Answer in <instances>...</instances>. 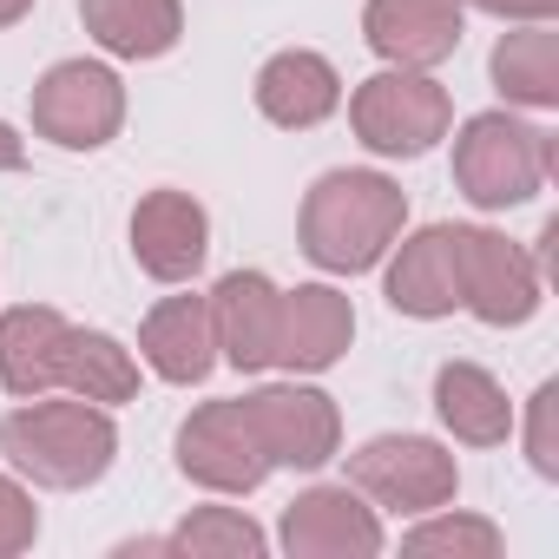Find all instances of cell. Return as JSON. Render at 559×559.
Wrapping results in <instances>:
<instances>
[{
	"instance_id": "6da1fadb",
	"label": "cell",
	"mask_w": 559,
	"mask_h": 559,
	"mask_svg": "<svg viewBox=\"0 0 559 559\" xmlns=\"http://www.w3.org/2000/svg\"><path fill=\"white\" fill-rule=\"evenodd\" d=\"M402 224H408V191L389 171H356L349 165V171H323L310 185L297 237H304V257L317 270L356 276V270H376L389 257Z\"/></svg>"
},
{
	"instance_id": "7a4b0ae2",
	"label": "cell",
	"mask_w": 559,
	"mask_h": 559,
	"mask_svg": "<svg viewBox=\"0 0 559 559\" xmlns=\"http://www.w3.org/2000/svg\"><path fill=\"white\" fill-rule=\"evenodd\" d=\"M0 461L34 487L73 493V487L106 480V467L119 461V428L86 395H67V402L34 395L27 408L0 415Z\"/></svg>"
},
{
	"instance_id": "3957f363",
	"label": "cell",
	"mask_w": 559,
	"mask_h": 559,
	"mask_svg": "<svg viewBox=\"0 0 559 559\" xmlns=\"http://www.w3.org/2000/svg\"><path fill=\"white\" fill-rule=\"evenodd\" d=\"M559 165V145L552 132L513 119V112H474L461 132H454V185L474 211H513V204H533L539 185L552 178Z\"/></svg>"
},
{
	"instance_id": "277c9868",
	"label": "cell",
	"mask_w": 559,
	"mask_h": 559,
	"mask_svg": "<svg viewBox=\"0 0 559 559\" xmlns=\"http://www.w3.org/2000/svg\"><path fill=\"white\" fill-rule=\"evenodd\" d=\"M349 126L376 158H421L448 139L454 99H448V86H435L415 67H382L376 80H362L349 93Z\"/></svg>"
},
{
	"instance_id": "5b68a950",
	"label": "cell",
	"mask_w": 559,
	"mask_h": 559,
	"mask_svg": "<svg viewBox=\"0 0 559 559\" xmlns=\"http://www.w3.org/2000/svg\"><path fill=\"white\" fill-rule=\"evenodd\" d=\"M454 230V276H461V310L487 330H520L539 310V257L520 250L507 230L487 224H448Z\"/></svg>"
},
{
	"instance_id": "8992f818",
	"label": "cell",
	"mask_w": 559,
	"mask_h": 559,
	"mask_svg": "<svg viewBox=\"0 0 559 559\" xmlns=\"http://www.w3.org/2000/svg\"><path fill=\"white\" fill-rule=\"evenodd\" d=\"M126 126V80L106 60H60L34 80V132L60 152H99Z\"/></svg>"
},
{
	"instance_id": "52a82bcc",
	"label": "cell",
	"mask_w": 559,
	"mask_h": 559,
	"mask_svg": "<svg viewBox=\"0 0 559 559\" xmlns=\"http://www.w3.org/2000/svg\"><path fill=\"white\" fill-rule=\"evenodd\" d=\"M349 487L389 513H435L461 493V467L428 435H376L349 454Z\"/></svg>"
},
{
	"instance_id": "ba28073f",
	"label": "cell",
	"mask_w": 559,
	"mask_h": 559,
	"mask_svg": "<svg viewBox=\"0 0 559 559\" xmlns=\"http://www.w3.org/2000/svg\"><path fill=\"white\" fill-rule=\"evenodd\" d=\"M178 474L198 480L204 493H257L270 480V454L243 415V395L237 402H204L185 415L178 428Z\"/></svg>"
},
{
	"instance_id": "9c48e42d",
	"label": "cell",
	"mask_w": 559,
	"mask_h": 559,
	"mask_svg": "<svg viewBox=\"0 0 559 559\" xmlns=\"http://www.w3.org/2000/svg\"><path fill=\"white\" fill-rule=\"evenodd\" d=\"M243 415H250V428H257L270 467H304V474H310V467L336 461V448H343V415H336V402H330L323 389H310V382L250 389V395H243Z\"/></svg>"
},
{
	"instance_id": "30bf717a",
	"label": "cell",
	"mask_w": 559,
	"mask_h": 559,
	"mask_svg": "<svg viewBox=\"0 0 559 559\" xmlns=\"http://www.w3.org/2000/svg\"><path fill=\"white\" fill-rule=\"evenodd\" d=\"M276 539H284L290 559H376L382 552V520L349 480L343 487H304L284 507Z\"/></svg>"
},
{
	"instance_id": "8fae6325",
	"label": "cell",
	"mask_w": 559,
	"mask_h": 559,
	"mask_svg": "<svg viewBox=\"0 0 559 559\" xmlns=\"http://www.w3.org/2000/svg\"><path fill=\"white\" fill-rule=\"evenodd\" d=\"M132 257L158 284H191L211 257V217L191 191H145L132 211Z\"/></svg>"
},
{
	"instance_id": "7c38bea8",
	"label": "cell",
	"mask_w": 559,
	"mask_h": 559,
	"mask_svg": "<svg viewBox=\"0 0 559 559\" xmlns=\"http://www.w3.org/2000/svg\"><path fill=\"white\" fill-rule=\"evenodd\" d=\"M356 343V304L336 284H297L276 310V369L290 376H323L349 356Z\"/></svg>"
},
{
	"instance_id": "4fadbf2b",
	"label": "cell",
	"mask_w": 559,
	"mask_h": 559,
	"mask_svg": "<svg viewBox=\"0 0 559 559\" xmlns=\"http://www.w3.org/2000/svg\"><path fill=\"white\" fill-rule=\"evenodd\" d=\"M461 34H467V8H461V0H369V8H362V40L389 67L428 73V67L454 60Z\"/></svg>"
},
{
	"instance_id": "5bb4252c",
	"label": "cell",
	"mask_w": 559,
	"mask_h": 559,
	"mask_svg": "<svg viewBox=\"0 0 559 559\" xmlns=\"http://www.w3.org/2000/svg\"><path fill=\"white\" fill-rule=\"evenodd\" d=\"M204 304H211L217 356H224L230 369H243V376L276 369V310H284V290H276L263 270H230V276H217V290H211Z\"/></svg>"
},
{
	"instance_id": "9a60e30c",
	"label": "cell",
	"mask_w": 559,
	"mask_h": 559,
	"mask_svg": "<svg viewBox=\"0 0 559 559\" xmlns=\"http://www.w3.org/2000/svg\"><path fill=\"white\" fill-rule=\"evenodd\" d=\"M395 263H389V310L395 317H415V323H435V317H454L461 310V276H454V230L448 224H428L415 237H395L389 243Z\"/></svg>"
},
{
	"instance_id": "2e32d148",
	"label": "cell",
	"mask_w": 559,
	"mask_h": 559,
	"mask_svg": "<svg viewBox=\"0 0 559 559\" xmlns=\"http://www.w3.org/2000/svg\"><path fill=\"white\" fill-rule=\"evenodd\" d=\"M67 349H73V323L47 304H21L0 317V389L34 402L53 395L67 382Z\"/></svg>"
},
{
	"instance_id": "e0dca14e",
	"label": "cell",
	"mask_w": 559,
	"mask_h": 559,
	"mask_svg": "<svg viewBox=\"0 0 559 559\" xmlns=\"http://www.w3.org/2000/svg\"><path fill=\"white\" fill-rule=\"evenodd\" d=\"M343 106V73L310 53V47H284V53H270L257 67V112L270 126H284V132H310L323 126L330 112Z\"/></svg>"
},
{
	"instance_id": "ac0fdd59",
	"label": "cell",
	"mask_w": 559,
	"mask_h": 559,
	"mask_svg": "<svg viewBox=\"0 0 559 559\" xmlns=\"http://www.w3.org/2000/svg\"><path fill=\"white\" fill-rule=\"evenodd\" d=\"M139 356L158 382L171 389H198L217 369V336H211V304L204 297H165L145 323H139Z\"/></svg>"
},
{
	"instance_id": "d6986e66",
	"label": "cell",
	"mask_w": 559,
	"mask_h": 559,
	"mask_svg": "<svg viewBox=\"0 0 559 559\" xmlns=\"http://www.w3.org/2000/svg\"><path fill=\"white\" fill-rule=\"evenodd\" d=\"M435 415L461 448H500L513 435V402L480 362H441L435 369Z\"/></svg>"
},
{
	"instance_id": "ffe728a7",
	"label": "cell",
	"mask_w": 559,
	"mask_h": 559,
	"mask_svg": "<svg viewBox=\"0 0 559 559\" xmlns=\"http://www.w3.org/2000/svg\"><path fill=\"white\" fill-rule=\"evenodd\" d=\"M80 21L112 60H165L185 34V0H80Z\"/></svg>"
},
{
	"instance_id": "44dd1931",
	"label": "cell",
	"mask_w": 559,
	"mask_h": 559,
	"mask_svg": "<svg viewBox=\"0 0 559 559\" xmlns=\"http://www.w3.org/2000/svg\"><path fill=\"white\" fill-rule=\"evenodd\" d=\"M487 73H493V86H500L507 106L552 112L559 106V34L546 21H526L520 34H500Z\"/></svg>"
},
{
	"instance_id": "7402d4cb",
	"label": "cell",
	"mask_w": 559,
	"mask_h": 559,
	"mask_svg": "<svg viewBox=\"0 0 559 559\" xmlns=\"http://www.w3.org/2000/svg\"><path fill=\"white\" fill-rule=\"evenodd\" d=\"M67 395H86L99 408L112 402H132L139 395V362L126 343H112L106 330H73V349H67Z\"/></svg>"
},
{
	"instance_id": "603a6c76",
	"label": "cell",
	"mask_w": 559,
	"mask_h": 559,
	"mask_svg": "<svg viewBox=\"0 0 559 559\" xmlns=\"http://www.w3.org/2000/svg\"><path fill=\"white\" fill-rule=\"evenodd\" d=\"M263 546H270L263 526L237 507H198L165 533V552H185V559H257Z\"/></svg>"
},
{
	"instance_id": "cb8c5ba5",
	"label": "cell",
	"mask_w": 559,
	"mask_h": 559,
	"mask_svg": "<svg viewBox=\"0 0 559 559\" xmlns=\"http://www.w3.org/2000/svg\"><path fill=\"white\" fill-rule=\"evenodd\" d=\"M402 546L408 552H454V559H493L507 539H500V526L493 520H480V513H421V526H408L402 533Z\"/></svg>"
},
{
	"instance_id": "d4e9b609",
	"label": "cell",
	"mask_w": 559,
	"mask_h": 559,
	"mask_svg": "<svg viewBox=\"0 0 559 559\" xmlns=\"http://www.w3.org/2000/svg\"><path fill=\"white\" fill-rule=\"evenodd\" d=\"M526 461L539 480H559V382H539L526 402Z\"/></svg>"
},
{
	"instance_id": "484cf974",
	"label": "cell",
	"mask_w": 559,
	"mask_h": 559,
	"mask_svg": "<svg viewBox=\"0 0 559 559\" xmlns=\"http://www.w3.org/2000/svg\"><path fill=\"white\" fill-rule=\"evenodd\" d=\"M40 539V507L34 493L14 480V474H0V559H14Z\"/></svg>"
},
{
	"instance_id": "4316f807",
	"label": "cell",
	"mask_w": 559,
	"mask_h": 559,
	"mask_svg": "<svg viewBox=\"0 0 559 559\" xmlns=\"http://www.w3.org/2000/svg\"><path fill=\"white\" fill-rule=\"evenodd\" d=\"M461 8H480V14H493V21L526 27V21H552V14H559V0H461Z\"/></svg>"
},
{
	"instance_id": "83f0119b",
	"label": "cell",
	"mask_w": 559,
	"mask_h": 559,
	"mask_svg": "<svg viewBox=\"0 0 559 559\" xmlns=\"http://www.w3.org/2000/svg\"><path fill=\"white\" fill-rule=\"evenodd\" d=\"M21 165H27V139L0 119V171H21Z\"/></svg>"
},
{
	"instance_id": "f1b7e54d",
	"label": "cell",
	"mask_w": 559,
	"mask_h": 559,
	"mask_svg": "<svg viewBox=\"0 0 559 559\" xmlns=\"http://www.w3.org/2000/svg\"><path fill=\"white\" fill-rule=\"evenodd\" d=\"M34 14V0H0V27H14V21H27Z\"/></svg>"
}]
</instances>
